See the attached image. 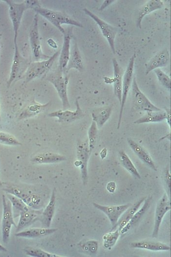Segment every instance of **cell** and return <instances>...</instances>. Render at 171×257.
Returning a JSON list of instances; mask_svg holds the SVG:
<instances>
[{
    "label": "cell",
    "mask_w": 171,
    "mask_h": 257,
    "mask_svg": "<svg viewBox=\"0 0 171 257\" xmlns=\"http://www.w3.org/2000/svg\"><path fill=\"white\" fill-rule=\"evenodd\" d=\"M7 249L0 243V251L7 252Z\"/></svg>",
    "instance_id": "44"
},
{
    "label": "cell",
    "mask_w": 171,
    "mask_h": 257,
    "mask_svg": "<svg viewBox=\"0 0 171 257\" xmlns=\"http://www.w3.org/2000/svg\"><path fill=\"white\" fill-rule=\"evenodd\" d=\"M113 69V91L114 93L118 99L120 104L122 97V85L123 74L117 60L115 58L112 59Z\"/></svg>",
    "instance_id": "27"
},
{
    "label": "cell",
    "mask_w": 171,
    "mask_h": 257,
    "mask_svg": "<svg viewBox=\"0 0 171 257\" xmlns=\"http://www.w3.org/2000/svg\"><path fill=\"white\" fill-rule=\"evenodd\" d=\"M51 104V101L42 104L35 103L28 105L20 114L19 120L25 119L34 117L43 112Z\"/></svg>",
    "instance_id": "30"
},
{
    "label": "cell",
    "mask_w": 171,
    "mask_h": 257,
    "mask_svg": "<svg viewBox=\"0 0 171 257\" xmlns=\"http://www.w3.org/2000/svg\"><path fill=\"white\" fill-rule=\"evenodd\" d=\"M120 236V233L117 229L104 234L103 236L104 247L106 249L112 248L115 245Z\"/></svg>",
    "instance_id": "35"
},
{
    "label": "cell",
    "mask_w": 171,
    "mask_h": 257,
    "mask_svg": "<svg viewBox=\"0 0 171 257\" xmlns=\"http://www.w3.org/2000/svg\"><path fill=\"white\" fill-rule=\"evenodd\" d=\"M164 6V2L161 0H149L141 7L136 19V26L141 28L142 22L144 18L148 14L156 10L161 9Z\"/></svg>",
    "instance_id": "25"
},
{
    "label": "cell",
    "mask_w": 171,
    "mask_h": 257,
    "mask_svg": "<svg viewBox=\"0 0 171 257\" xmlns=\"http://www.w3.org/2000/svg\"><path fill=\"white\" fill-rule=\"evenodd\" d=\"M56 205V190L54 188L51 194L49 201L43 210L39 221L44 227H49L54 216Z\"/></svg>",
    "instance_id": "24"
},
{
    "label": "cell",
    "mask_w": 171,
    "mask_h": 257,
    "mask_svg": "<svg viewBox=\"0 0 171 257\" xmlns=\"http://www.w3.org/2000/svg\"><path fill=\"white\" fill-rule=\"evenodd\" d=\"M2 215L1 220L2 239L4 243L9 240L12 226L16 227L12 205L5 194L2 195Z\"/></svg>",
    "instance_id": "10"
},
{
    "label": "cell",
    "mask_w": 171,
    "mask_h": 257,
    "mask_svg": "<svg viewBox=\"0 0 171 257\" xmlns=\"http://www.w3.org/2000/svg\"><path fill=\"white\" fill-rule=\"evenodd\" d=\"M166 119V112L165 110L159 111H148L136 119L134 121L135 124H141L149 123H157L162 122Z\"/></svg>",
    "instance_id": "31"
},
{
    "label": "cell",
    "mask_w": 171,
    "mask_h": 257,
    "mask_svg": "<svg viewBox=\"0 0 171 257\" xmlns=\"http://www.w3.org/2000/svg\"><path fill=\"white\" fill-rule=\"evenodd\" d=\"M93 205L95 208L101 210L106 215L111 225V231H112L116 229L119 218L124 212L131 205V204L106 206L93 203Z\"/></svg>",
    "instance_id": "13"
},
{
    "label": "cell",
    "mask_w": 171,
    "mask_h": 257,
    "mask_svg": "<svg viewBox=\"0 0 171 257\" xmlns=\"http://www.w3.org/2000/svg\"><path fill=\"white\" fill-rule=\"evenodd\" d=\"M31 62L29 58L23 57L20 53L17 43L14 44V53L10 69L7 87L9 88L25 74Z\"/></svg>",
    "instance_id": "6"
},
{
    "label": "cell",
    "mask_w": 171,
    "mask_h": 257,
    "mask_svg": "<svg viewBox=\"0 0 171 257\" xmlns=\"http://www.w3.org/2000/svg\"><path fill=\"white\" fill-rule=\"evenodd\" d=\"M160 84L168 90H171V78L161 69L153 70Z\"/></svg>",
    "instance_id": "39"
},
{
    "label": "cell",
    "mask_w": 171,
    "mask_h": 257,
    "mask_svg": "<svg viewBox=\"0 0 171 257\" xmlns=\"http://www.w3.org/2000/svg\"><path fill=\"white\" fill-rule=\"evenodd\" d=\"M24 253L26 255L33 257H62V256H60L55 254L51 253L45 251L41 249L33 247L31 246H27L24 249Z\"/></svg>",
    "instance_id": "36"
},
{
    "label": "cell",
    "mask_w": 171,
    "mask_h": 257,
    "mask_svg": "<svg viewBox=\"0 0 171 257\" xmlns=\"http://www.w3.org/2000/svg\"><path fill=\"white\" fill-rule=\"evenodd\" d=\"M42 211V209L36 210L29 208L28 210L21 212L19 215V220L16 227V232L21 231L36 221L39 220Z\"/></svg>",
    "instance_id": "20"
},
{
    "label": "cell",
    "mask_w": 171,
    "mask_h": 257,
    "mask_svg": "<svg viewBox=\"0 0 171 257\" xmlns=\"http://www.w3.org/2000/svg\"><path fill=\"white\" fill-rule=\"evenodd\" d=\"M118 156L121 165L132 176L141 179L140 173L127 154L124 150H121L119 151Z\"/></svg>",
    "instance_id": "32"
},
{
    "label": "cell",
    "mask_w": 171,
    "mask_h": 257,
    "mask_svg": "<svg viewBox=\"0 0 171 257\" xmlns=\"http://www.w3.org/2000/svg\"><path fill=\"white\" fill-rule=\"evenodd\" d=\"M164 178L165 181L166 183L167 187L168 188H169V190H170V187H171V174L169 170V169L168 168H167L165 169V174H164Z\"/></svg>",
    "instance_id": "40"
},
{
    "label": "cell",
    "mask_w": 171,
    "mask_h": 257,
    "mask_svg": "<svg viewBox=\"0 0 171 257\" xmlns=\"http://www.w3.org/2000/svg\"><path fill=\"white\" fill-rule=\"evenodd\" d=\"M8 6V13L14 32V44L17 43L19 28L24 12L28 9H34L40 5L39 0H27L16 2L11 0H4Z\"/></svg>",
    "instance_id": "2"
},
{
    "label": "cell",
    "mask_w": 171,
    "mask_h": 257,
    "mask_svg": "<svg viewBox=\"0 0 171 257\" xmlns=\"http://www.w3.org/2000/svg\"><path fill=\"white\" fill-rule=\"evenodd\" d=\"M146 197H143L139 199L133 204H131L122 214L119 218L117 228L119 231L128 222L134 213L141 207Z\"/></svg>",
    "instance_id": "29"
},
{
    "label": "cell",
    "mask_w": 171,
    "mask_h": 257,
    "mask_svg": "<svg viewBox=\"0 0 171 257\" xmlns=\"http://www.w3.org/2000/svg\"><path fill=\"white\" fill-rule=\"evenodd\" d=\"M5 195L11 203L14 218L29 209V207L20 198L8 193H6Z\"/></svg>",
    "instance_id": "33"
},
{
    "label": "cell",
    "mask_w": 171,
    "mask_h": 257,
    "mask_svg": "<svg viewBox=\"0 0 171 257\" xmlns=\"http://www.w3.org/2000/svg\"><path fill=\"white\" fill-rule=\"evenodd\" d=\"M38 21L39 15L36 14L33 18L29 34V44L32 54L36 61L45 60L50 57L44 54L42 51L39 36Z\"/></svg>",
    "instance_id": "12"
},
{
    "label": "cell",
    "mask_w": 171,
    "mask_h": 257,
    "mask_svg": "<svg viewBox=\"0 0 171 257\" xmlns=\"http://www.w3.org/2000/svg\"><path fill=\"white\" fill-rule=\"evenodd\" d=\"M115 1V0H104L100 7V10L102 11L104 10L106 8H107V6H108L109 5L111 4Z\"/></svg>",
    "instance_id": "42"
},
{
    "label": "cell",
    "mask_w": 171,
    "mask_h": 257,
    "mask_svg": "<svg viewBox=\"0 0 171 257\" xmlns=\"http://www.w3.org/2000/svg\"><path fill=\"white\" fill-rule=\"evenodd\" d=\"M171 201L168 194L165 192L158 201L155 211L154 222L152 233L153 238H157L163 219L166 213L171 210Z\"/></svg>",
    "instance_id": "14"
},
{
    "label": "cell",
    "mask_w": 171,
    "mask_h": 257,
    "mask_svg": "<svg viewBox=\"0 0 171 257\" xmlns=\"http://www.w3.org/2000/svg\"><path fill=\"white\" fill-rule=\"evenodd\" d=\"M152 200L150 195L146 197L142 206L134 213L128 222L120 231V235H125L131 230L134 228L141 221L147 210L150 208Z\"/></svg>",
    "instance_id": "17"
},
{
    "label": "cell",
    "mask_w": 171,
    "mask_h": 257,
    "mask_svg": "<svg viewBox=\"0 0 171 257\" xmlns=\"http://www.w3.org/2000/svg\"><path fill=\"white\" fill-rule=\"evenodd\" d=\"M78 246L83 253L89 255H94L98 251V242L95 240L89 239L80 242Z\"/></svg>",
    "instance_id": "34"
},
{
    "label": "cell",
    "mask_w": 171,
    "mask_h": 257,
    "mask_svg": "<svg viewBox=\"0 0 171 257\" xmlns=\"http://www.w3.org/2000/svg\"><path fill=\"white\" fill-rule=\"evenodd\" d=\"M136 57L134 53L129 58L126 69L123 74L122 85V97L120 104V109L117 122V129H119L121 124L122 117L124 108L127 99L128 95L131 88L133 78L135 60Z\"/></svg>",
    "instance_id": "7"
},
{
    "label": "cell",
    "mask_w": 171,
    "mask_h": 257,
    "mask_svg": "<svg viewBox=\"0 0 171 257\" xmlns=\"http://www.w3.org/2000/svg\"><path fill=\"white\" fill-rule=\"evenodd\" d=\"M68 73L59 68L49 74H47L45 79L51 83L56 89L62 102L63 110L70 107L68 95L67 85L69 81Z\"/></svg>",
    "instance_id": "4"
},
{
    "label": "cell",
    "mask_w": 171,
    "mask_h": 257,
    "mask_svg": "<svg viewBox=\"0 0 171 257\" xmlns=\"http://www.w3.org/2000/svg\"><path fill=\"white\" fill-rule=\"evenodd\" d=\"M91 153L87 139L78 141L76 145L77 160L74 162V165L80 169L84 185H86L88 181L87 164Z\"/></svg>",
    "instance_id": "8"
},
{
    "label": "cell",
    "mask_w": 171,
    "mask_h": 257,
    "mask_svg": "<svg viewBox=\"0 0 171 257\" xmlns=\"http://www.w3.org/2000/svg\"><path fill=\"white\" fill-rule=\"evenodd\" d=\"M3 190L6 193L13 194L20 198L29 208L42 209L46 200V195L42 191L35 188L18 186H10L5 187Z\"/></svg>",
    "instance_id": "1"
},
{
    "label": "cell",
    "mask_w": 171,
    "mask_h": 257,
    "mask_svg": "<svg viewBox=\"0 0 171 257\" xmlns=\"http://www.w3.org/2000/svg\"><path fill=\"white\" fill-rule=\"evenodd\" d=\"M131 248L152 251H170L171 247L164 243L149 240H143L131 243Z\"/></svg>",
    "instance_id": "26"
},
{
    "label": "cell",
    "mask_w": 171,
    "mask_h": 257,
    "mask_svg": "<svg viewBox=\"0 0 171 257\" xmlns=\"http://www.w3.org/2000/svg\"><path fill=\"white\" fill-rule=\"evenodd\" d=\"M165 111L166 112V119L167 121L168 125L171 127V110L169 108H165Z\"/></svg>",
    "instance_id": "43"
},
{
    "label": "cell",
    "mask_w": 171,
    "mask_h": 257,
    "mask_svg": "<svg viewBox=\"0 0 171 257\" xmlns=\"http://www.w3.org/2000/svg\"><path fill=\"white\" fill-rule=\"evenodd\" d=\"M116 183L113 181L108 182L107 186V190L110 193H113L116 190Z\"/></svg>",
    "instance_id": "41"
},
{
    "label": "cell",
    "mask_w": 171,
    "mask_h": 257,
    "mask_svg": "<svg viewBox=\"0 0 171 257\" xmlns=\"http://www.w3.org/2000/svg\"><path fill=\"white\" fill-rule=\"evenodd\" d=\"M66 160L65 156L52 152H39L31 157L30 161L36 164H50L61 163Z\"/></svg>",
    "instance_id": "21"
},
{
    "label": "cell",
    "mask_w": 171,
    "mask_h": 257,
    "mask_svg": "<svg viewBox=\"0 0 171 257\" xmlns=\"http://www.w3.org/2000/svg\"><path fill=\"white\" fill-rule=\"evenodd\" d=\"M127 141L130 149L141 161L152 170L154 171H157L155 163L143 147L129 138L127 139Z\"/></svg>",
    "instance_id": "19"
},
{
    "label": "cell",
    "mask_w": 171,
    "mask_h": 257,
    "mask_svg": "<svg viewBox=\"0 0 171 257\" xmlns=\"http://www.w3.org/2000/svg\"><path fill=\"white\" fill-rule=\"evenodd\" d=\"M33 10L36 14L41 15L46 19L62 34L64 31V28L62 26L63 24L83 27V25L80 22L74 20L64 12L44 8L41 5L36 7Z\"/></svg>",
    "instance_id": "3"
},
{
    "label": "cell",
    "mask_w": 171,
    "mask_h": 257,
    "mask_svg": "<svg viewBox=\"0 0 171 257\" xmlns=\"http://www.w3.org/2000/svg\"><path fill=\"white\" fill-rule=\"evenodd\" d=\"M112 111L111 105L105 106L94 110L91 113L92 121L98 129L102 127L109 118Z\"/></svg>",
    "instance_id": "28"
},
{
    "label": "cell",
    "mask_w": 171,
    "mask_h": 257,
    "mask_svg": "<svg viewBox=\"0 0 171 257\" xmlns=\"http://www.w3.org/2000/svg\"><path fill=\"white\" fill-rule=\"evenodd\" d=\"M131 88L132 104L135 109L145 112L161 110L153 104L141 91L135 77H133Z\"/></svg>",
    "instance_id": "9"
},
{
    "label": "cell",
    "mask_w": 171,
    "mask_h": 257,
    "mask_svg": "<svg viewBox=\"0 0 171 257\" xmlns=\"http://www.w3.org/2000/svg\"><path fill=\"white\" fill-rule=\"evenodd\" d=\"M60 50L47 59L31 62L24 74V83H28L47 74L60 55Z\"/></svg>",
    "instance_id": "5"
},
{
    "label": "cell",
    "mask_w": 171,
    "mask_h": 257,
    "mask_svg": "<svg viewBox=\"0 0 171 257\" xmlns=\"http://www.w3.org/2000/svg\"><path fill=\"white\" fill-rule=\"evenodd\" d=\"M0 143L9 146H18L22 144L13 135L1 131H0Z\"/></svg>",
    "instance_id": "38"
},
{
    "label": "cell",
    "mask_w": 171,
    "mask_h": 257,
    "mask_svg": "<svg viewBox=\"0 0 171 257\" xmlns=\"http://www.w3.org/2000/svg\"><path fill=\"white\" fill-rule=\"evenodd\" d=\"M56 228L49 227L31 228L24 229L17 232L15 236L26 238H36L52 234L57 231Z\"/></svg>",
    "instance_id": "23"
},
{
    "label": "cell",
    "mask_w": 171,
    "mask_h": 257,
    "mask_svg": "<svg viewBox=\"0 0 171 257\" xmlns=\"http://www.w3.org/2000/svg\"><path fill=\"white\" fill-rule=\"evenodd\" d=\"M83 11L96 23L102 35L107 41L112 53L115 54V39L118 31L117 28L103 20L86 8H84Z\"/></svg>",
    "instance_id": "11"
},
{
    "label": "cell",
    "mask_w": 171,
    "mask_h": 257,
    "mask_svg": "<svg viewBox=\"0 0 171 257\" xmlns=\"http://www.w3.org/2000/svg\"><path fill=\"white\" fill-rule=\"evenodd\" d=\"M73 26L64 28L63 32V44L60 50L58 68L65 72V69L69 58L71 41L73 38ZM66 73V72H65Z\"/></svg>",
    "instance_id": "16"
},
{
    "label": "cell",
    "mask_w": 171,
    "mask_h": 257,
    "mask_svg": "<svg viewBox=\"0 0 171 257\" xmlns=\"http://www.w3.org/2000/svg\"><path fill=\"white\" fill-rule=\"evenodd\" d=\"M75 69L80 72L84 70V61L78 44L75 42L70 49V53L65 72L68 73L71 69Z\"/></svg>",
    "instance_id": "22"
},
{
    "label": "cell",
    "mask_w": 171,
    "mask_h": 257,
    "mask_svg": "<svg viewBox=\"0 0 171 257\" xmlns=\"http://www.w3.org/2000/svg\"><path fill=\"white\" fill-rule=\"evenodd\" d=\"M2 185V183L1 181L0 178V186H1Z\"/></svg>",
    "instance_id": "45"
},
{
    "label": "cell",
    "mask_w": 171,
    "mask_h": 257,
    "mask_svg": "<svg viewBox=\"0 0 171 257\" xmlns=\"http://www.w3.org/2000/svg\"><path fill=\"white\" fill-rule=\"evenodd\" d=\"M170 61V55L169 50L167 48H164L156 53L147 63L145 70L146 75L156 69L166 67Z\"/></svg>",
    "instance_id": "18"
},
{
    "label": "cell",
    "mask_w": 171,
    "mask_h": 257,
    "mask_svg": "<svg viewBox=\"0 0 171 257\" xmlns=\"http://www.w3.org/2000/svg\"><path fill=\"white\" fill-rule=\"evenodd\" d=\"M77 97L75 101L76 109L75 111L66 110H58L52 112L48 114L50 117H56L57 121L60 123H71L82 118L85 115L82 108L80 107L79 99Z\"/></svg>",
    "instance_id": "15"
},
{
    "label": "cell",
    "mask_w": 171,
    "mask_h": 257,
    "mask_svg": "<svg viewBox=\"0 0 171 257\" xmlns=\"http://www.w3.org/2000/svg\"><path fill=\"white\" fill-rule=\"evenodd\" d=\"M98 128L94 121H92L87 131V141L90 152L91 153L95 147L98 135Z\"/></svg>",
    "instance_id": "37"
},
{
    "label": "cell",
    "mask_w": 171,
    "mask_h": 257,
    "mask_svg": "<svg viewBox=\"0 0 171 257\" xmlns=\"http://www.w3.org/2000/svg\"><path fill=\"white\" fill-rule=\"evenodd\" d=\"M1 121V115H0V122Z\"/></svg>",
    "instance_id": "46"
}]
</instances>
